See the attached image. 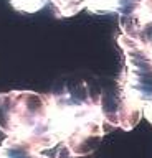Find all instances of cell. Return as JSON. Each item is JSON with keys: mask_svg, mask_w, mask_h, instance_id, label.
Segmentation results:
<instances>
[{"mask_svg": "<svg viewBox=\"0 0 152 158\" xmlns=\"http://www.w3.org/2000/svg\"><path fill=\"white\" fill-rule=\"evenodd\" d=\"M58 140L75 156L85 158L104 137L102 91L88 79H63L48 94Z\"/></svg>", "mask_w": 152, "mask_h": 158, "instance_id": "6da1fadb", "label": "cell"}, {"mask_svg": "<svg viewBox=\"0 0 152 158\" xmlns=\"http://www.w3.org/2000/svg\"><path fill=\"white\" fill-rule=\"evenodd\" d=\"M0 132L7 138L43 152L60 143L51 120L48 94L10 91L0 94Z\"/></svg>", "mask_w": 152, "mask_h": 158, "instance_id": "7a4b0ae2", "label": "cell"}, {"mask_svg": "<svg viewBox=\"0 0 152 158\" xmlns=\"http://www.w3.org/2000/svg\"><path fill=\"white\" fill-rule=\"evenodd\" d=\"M117 44L124 54V69L117 77L119 92L142 109L152 106V56L122 33L117 36Z\"/></svg>", "mask_w": 152, "mask_h": 158, "instance_id": "3957f363", "label": "cell"}, {"mask_svg": "<svg viewBox=\"0 0 152 158\" xmlns=\"http://www.w3.org/2000/svg\"><path fill=\"white\" fill-rule=\"evenodd\" d=\"M119 28L122 35L134 40L137 44H141L152 56V22L137 20L129 17V15H122V17H119Z\"/></svg>", "mask_w": 152, "mask_h": 158, "instance_id": "277c9868", "label": "cell"}, {"mask_svg": "<svg viewBox=\"0 0 152 158\" xmlns=\"http://www.w3.org/2000/svg\"><path fill=\"white\" fill-rule=\"evenodd\" d=\"M141 0H86V10L96 15L117 13L126 15L139 3Z\"/></svg>", "mask_w": 152, "mask_h": 158, "instance_id": "5b68a950", "label": "cell"}, {"mask_svg": "<svg viewBox=\"0 0 152 158\" xmlns=\"http://www.w3.org/2000/svg\"><path fill=\"white\" fill-rule=\"evenodd\" d=\"M0 158H48L27 143L5 138L0 143Z\"/></svg>", "mask_w": 152, "mask_h": 158, "instance_id": "8992f818", "label": "cell"}, {"mask_svg": "<svg viewBox=\"0 0 152 158\" xmlns=\"http://www.w3.org/2000/svg\"><path fill=\"white\" fill-rule=\"evenodd\" d=\"M51 5L58 18H70L86 8V0H51Z\"/></svg>", "mask_w": 152, "mask_h": 158, "instance_id": "52a82bcc", "label": "cell"}, {"mask_svg": "<svg viewBox=\"0 0 152 158\" xmlns=\"http://www.w3.org/2000/svg\"><path fill=\"white\" fill-rule=\"evenodd\" d=\"M10 5L20 13H37L41 8H45L51 0H8Z\"/></svg>", "mask_w": 152, "mask_h": 158, "instance_id": "ba28073f", "label": "cell"}, {"mask_svg": "<svg viewBox=\"0 0 152 158\" xmlns=\"http://www.w3.org/2000/svg\"><path fill=\"white\" fill-rule=\"evenodd\" d=\"M142 115L152 123V106H144V109H142Z\"/></svg>", "mask_w": 152, "mask_h": 158, "instance_id": "9c48e42d", "label": "cell"}]
</instances>
